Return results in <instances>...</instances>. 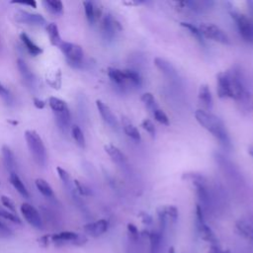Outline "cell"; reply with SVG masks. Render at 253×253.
I'll return each mask as SVG.
<instances>
[{
    "instance_id": "cell-1",
    "label": "cell",
    "mask_w": 253,
    "mask_h": 253,
    "mask_svg": "<svg viewBox=\"0 0 253 253\" xmlns=\"http://www.w3.org/2000/svg\"><path fill=\"white\" fill-rule=\"evenodd\" d=\"M195 118L205 129L211 133L222 148L226 150H230L232 148L229 133L220 118L203 109H198L195 112Z\"/></svg>"
},
{
    "instance_id": "cell-2",
    "label": "cell",
    "mask_w": 253,
    "mask_h": 253,
    "mask_svg": "<svg viewBox=\"0 0 253 253\" xmlns=\"http://www.w3.org/2000/svg\"><path fill=\"white\" fill-rule=\"evenodd\" d=\"M25 138L34 161L39 166L44 167L46 164V151L40 134L34 129H28L25 131Z\"/></svg>"
},
{
    "instance_id": "cell-3",
    "label": "cell",
    "mask_w": 253,
    "mask_h": 253,
    "mask_svg": "<svg viewBox=\"0 0 253 253\" xmlns=\"http://www.w3.org/2000/svg\"><path fill=\"white\" fill-rule=\"evenodd\" d=\"M229 14L243 41L253 44V21L251 18L234 10H231Z\"/></svg>"
},
{
    "instance_id": "cell-4",
    "label": "cell",
    "mask_w": 253,
    "mask_h": 253,
    "mask_svg": "<svg viewBox=\"0 0 253 253\" xmlns=\"http://www.w3.org/2000/svg\"><path fill=\"white\" fill-rule=\"evenodd\" d=\"M48 105L55 115L57 124L60 126L67 127L70 123L71 117L66 102L56 97H49Z\"/></svg>"
},
{
    "instance_id": "cell-5",
    "label": "cell",
    "mask_w": 253,
    "mask_h": 253,
    "mask_svg": "<svg viewBox=\"0 0 253 253\" xmlns=\"http://www.w3.org/2000/svg\"><path fill=\"white\" fill-rule=\"evenodd\" d=\"M196 227L200 234V236L207 241L210 245L218 244L217 238L211 228L206 223L205 216H204V210L198 204L196 207Z\"/></svg>"
},
{
    "instance_id": "cell-6",
    "label": "cell",
    "mask_w": 253,
    "mask_h": 253,
    "mask_svg": "<svg viewBox=\"0 0 253 253\" xmlns=\"http://www.w3.org/2000/svg\"><path fill=\"white\" fill-rule=\"evenodd\" d=\"M203 37L211 39L216 42H219L221 44H229L230 43V39L228 37V35L222 30L220 29L218 26L214 25V24H209V23H205L202 24L199 27Z\"/></svg>"
},
{
    "instance_id": "cell-7",
    "label": "cell",
    "mask_w": 253,
    "mask_h": 253,
    "mask_svg": "<svg viewBox=\"0 0 253 253\" xmlns=\"http://www.w3.org/2000/svg\"><path fill=\"white\" fill-rule=\"evenodd\" d=\"M59 48L70 64L77 66L81 63L83 58V49L79 44L68 42H61Z\"/></svg>"
},
{
    "instance_id": "cell-8",
    "label": "cell",
    "mask_w": 253,
    "mask_h": 253,
    "mask_svg": "<svg viewBox=\"0 0 253 253\" xmlns=\"http://www.w3.org/2000/svg\"><path fill=\"white\" fill-rule=\"evenodd\" d=\"M50 240L55 244H73L76 246H81L87 242V238L84 235L78 234L73 231H61L50 235Z\"/></svg>"
},
{
    "instance_id": "cell-9",
    "label": "cell",
    "mask_w": 253,
    "mask_h": 253,
    "mask_svg": "<svg viewBox=\"0 0 253 253\" xmlns=\"http://www.w3.org/2000/svg\"><path fill=\"white\" fill-rule=\"evenodd\" d=\"M101 30L107 40H113L116 34L123 30L121 23L110 13H106L102 19Z\"/></svg>"
},
{
    "instance_id": "cell-10",
    "label": "cell",
    "mask_w": 253,
    "mask_h": 253,
    "mask_svg": "<svg viewBox=\"0 0 253 253\" xmlns=\"http://www.w3.org/2000/svg\"><path fill=\"white\" fill-rule=\"evenodd\" d=\"M21 212H22L24 218L32 226H34L35 228H38V229H42V217H41L39 211H37V209L34 206H32V205H30L28 203L22 204V206H21Z\"/></svg>"
},
{
    "instance_id": "cell-11",
    "label": "cell",
    "mask_w": 253,
    "mask_h": 253,
    "mask_svg": "<svg viewBox=\"0 0 253 253\" xmlns=\"http://www.w3.org/2000/svg\"><path fill=\"white\" fill-rule=\"evenodd\" d=\"M156 211H157L160 225L163 228L168 222H176V220L178 219L179 211L175 206H172V205L161 206L157 209Z\"/></svg>"
},
{
    "instance_id": "cell-12",
    "label": "cell",
    "mask_w": 253,
    "mask_h": 253,
    "mask_svg": "<svg viewBox=\"0 0 253 253\" xmlns=\"http://www.w3.org/2000/svg\"><path fill=\"white\" fill-rule=\"evenodd\" d=\"M15 20L18 23L31 25V26H43L46 24L45 19L40 15L35 13H30L24 10H18L15 14Z\"/></svg>"
},
{
    "instance_id": "cell-13",
    "label": "cell",
    "mask_w": 253,
    "mask_h": 253,
    "mask_svg": "<svg viewBox=\"0 0 253 253\" xmlns=\"http://www.w3.org/2000/svg\"><path fill=\"white\" fill-rule=\"evenodd\" d=\"M216 92H217V96L221 99L223 98L232 99V92H231L230 81H229L227 70L221 71L216 75Z\"/></svg>"
},
{
    "instance_id": "cell-14",
    "label": "cell",
    "mask_w": 253,
    "mask_h": 253,
    "mask_svg": "<svg viewBox=\"0 0 253 253\" xmlns=\"http://www.w3.org/2000/svg\"><path fill=\"white\" fill-rule=\"evenodd\" d=\"M109 228V221L107 219H99L89 222L83 226L84 232L91 237H99L103 235Z\"/></svg>"
},
{
    "instance_id": "cell-15",
    "label": "cell",
    "mask_w": 253,
    "mask_h": 253,
    "mask_svg": "<svg viewBox=\"0 0 253 253\" xmlns=\"http://www.w3.org/2000/svg\"><path fill=\"white\" fill-rule=\"evenodd\" d=\"M96 106L103 121L112 128L117 129L119 127V122L117 120V117L114 115V113L110 109V107L106 105L104 102H102L101 100L96 101Z\"/></svg>"
},
{
    "instance_id": "cell-16",
    "label": "cell",
    "mask_w": 253,
    "mask_h": 253,
    "mask_svg": "<svg viewBox=\"0 0 253 253\" xmlns=\"http://www.w3.org/2000/svg\"><path fill=\"white\" fill-rule=\"evenodd\" d=\"M154 65L167 77L172 78V79H177L178 78V71L175 68V66L168 61L165 58L162 57H155L154 58Z\"/></svg>"
},
{
    "instance_id": "cell-17",
    "label": "cell",
    "mask_w": 253,
    "mask_h": 253,
    "mask_svg": "<svg viewBox=\"0 0 253 253\" xmlns=\"http://www.w3.org/2000/svg\"><path fill=\"white\" fill-rule=\"evenodd\" d=\"M17 67L20 71V74H21L25 84L31 88L34 87V85L36 83V77H35V74L33 73V71L30 69L29 65L23 59H18Z\"/></svg>"
},
{
    "instance_id": "cell-18",
    "label": "cell",
    "mask_w": 253,
    "mask_h": 253,
    "mask_svg": "<svg viewBox=\"0 0 253 253\" xmlns=\"http://www.w3.org/2000/svg\"><path fill=\"white\" fill-rule=\"evenodd\" d=\"M198 98L201 104L204 106L205 109L211 110L213 106V100L211 96V89L208 84H202L199 87V92H198Z\"/></svg>"
},
{
    "instance_id": "cell-19",
    "label": "cell",
    "mask_w": 253,
    "mask_h": 253,
    "mask_svg": "<svg viewBox=\"0 0 253 253\" xmlns=\"http://www.w3.org/2000/svg\"><path fill=\"white\" fill-rule=\"evenodd\" d=\"M235 228L238 234H240L246 240L253 242V224L246 219H239L235 223Z\"/></svg>"
},
{
    "instance_id": "cell-20",
    "label": "cell",
    "mask_w": 253,
    "mask_h": 253,
    "mask_svg": "<svg viewBox=\"0 0 253 253\" xmlns=\"http://www.w3.org/2000/svg\"><path fill=\"white\" fill-rule=\"evenodd\" d=\"M84 11L86 15V19L90 24H94L95 21L101 17L102 11L101 8H99L96 3L92 1H84L83 2Z\"/></svg>"
},
{
    "instance_id": "cell-21",
    "label": "cell",
    "mask_w": 253,
    "mask_h": 253,
    "mask_svg": "<svg viewBox=\"0 0 253 253\" xmlns=\"http://www.w3.org/2000/svg\"><path fill=\"white\" fill-rule=\"evenodd\" d=\"M105 151L110 156V158L116 162L117 164H125L126 162V155L122 152V150L114 144H106Z\"/></svg>"
},
{
    "instance_id": "cell-22",
    "label": "cell",
    "mask_w": 253,
    "mask_h": 253,
    "mask_svg": "<svg viewBox=\"0 0 253 253\" xmlns=\"http://www.w3.org/2000/svg\"><path fill=\"white\" fill-rule=\"evenodd\" d=\"M2 155H3L4 164L7 168V170L10 173H15L16 168H17V163H16V159H15L14 153L11 150V148L7 145H3L2 146Z\"/></svg>"
},
{
    "instance_id": "cell-23",
    "label": "cell",
    "mask_w": 253,
    "mask_h": 253,
    "mask_svg": "<svg viewBox=\"0 0 253 253\" xmlns=\"http://www.w3.org/2000/svg\"><path fill=\"white\" fill-rule=\"evenodd\" d=\"M107 72H108V76L110 77V79L117 85H123L126 82H127L125 69L122 70V69L115 68V67H109Z\"/></svg>"
},
{
    "instance_id": "cell-24",
    "label": "cell",
    "mask_w": 253,
    "mask_h": 253,
    "mask_svg": "<svg viewBox=\"0 0 253 253\" xmlns=\"http://www.w3.org/2000/svg\"><path fill=\"white\" fill-rule=\"evenodd\" d=\"M9 179H10V182L11 184L13 185V187L24 197V198H29V192H28V189L27 187L25 186V184L23 183V181L21 180V178L18 176V174L15 172V173H10V176H9Z\"/></svg>"
},
{
    "instance_id": "cell-25",
    "label": "cell",
    "mask_w": 253,
    "mask_h": 253,
    "mask_svg": "<svg viewBox=\"0 0 253 253\" xmlns=\"http://www.w3.org/2000/svg\"><path fill=\"white\" fill-rule=\"evenodd\" d=\"M20 39L22 41V42L25 44L26 48L28 49V51L33 54V55H38V54H41L42 52V49L41 46H39L38 44H36L32 40L31 38L25 34V33H22L20 35Z\"/></svg>"
},
{
    "instance_id": "cell-26",
    "label": "cell",
    "mask_w": 253,
    "mask_h": 253,
    "mask_svg": "<svg viewBox=\"0 0 253 253\" xmlns=\"http://www.w3.org/2000/svg\"><path fill=\"white\" fill-rule=\"evenodd\" d=\"M46 33L48 35L50 43L52 45H57L59 46V44L61 43V39H60V35L58 32V27L56 26V24L54 23H49L46 26Z\"/></svg>"
},
{
    "instance_id": "cell-27",
    "label": "cell",
    "mask_w": 253,
    "mask_h": 253,
    "mask_svg": "<svg viewBox=\"0 0 253 253\" xmlns=\"http://www.w3.org/2000/svg\"><path fill=\"white\" fill-rule=\"evenodd\" d=\"M35 183H36L37 189L41 192V194L42 196H44L46 198H53L54 197L52 188L50 187V185L44 179L38 178V179H36Z\"/></svg>"
},
{
    "instance_id": "cell-28",
    "label": "cell",
    "mask_w": 253,
    "mask_h": 253,
    "mask_svg": "<svg viewBox=\"0 0 253 253\" xmlns=\"http://www.w3.org/2000/svg\"><path fill=\"white\" fill-rule=\"evenodd\" d=\"M123 121H124L123 127H124V130H125L126 134L127 136H129L130 138H132L133 140L139 141L140 140V133H139L138 129L136 128V126H134L130 122H128L126 119H124Z\"/></svg>"
},
{
    "instance_id": "cell-29",
    "label": "cell",
    "mask_w": 253,
    "mask_h": 253,
    "mask_svg": "<svg viewBox=\"0 0 253 253\" xmlns=\"http://www.w3.org/2000/svg\"><path fill=\"white\" fill-rule=\"evenodd\" d=\"M140 100H141V102L143 103L144 107H145L149 112H152V113H153V112L158 108V105H157V103H156V100H155L153 94L150 93V92H146V93L142 94Z\"/></svg>"
},
{
    "instance_id": "cell-30",
    "label": "cell",
    "mask_w": 253,
    "mask_h": 253,
    "mask_svg": "<svg viewBox=\"0 0 253 253\" xmlns=\"http://www.w3.org/2000/svg\"><path fill=\"white\" fill-rule=\"evenodd\" d=\"M71 133H72V136H73V139L75 140L76 144L81 147V148H84L85 147V136H84V133L82 131V129L80 128V126L74 125L71 128Z\"/></svg>"
},
{
    "instance_id": "cell-31",
    "label": "cell",
    "mask_w": 253,
    "mask_h": 253,
    "mask_svg": "<svg viewBox=\"0 0 253 253\" xmlns=\"http://www.w3.org/2000/svg\"><path fill=\"white\" fill-rule=\"evenodd\" d=\"M181 26L186 29L194 38H196L200 42H203V40H204V37L200 31V29L198 27H196L194 24H191V23H188V22H182L181 23Z\"/></svg>"
},
{
    "instance_id": "cell-32",
    "label": "cell",
    "mask_w": 253,
    "mask_h": 253,
    "mask_svg": "<svg viewBox=\"0 0 253 253\" xmlns=\"http://www.w3.org/2000/svg\"><path fill=\"white\" fill-rule=\"evenodd\" d=\"M43 4L45 5L46 9L53 14H60L63 10V4L58 0H47L44 1Z\"/></svg>"
},
{
    "instance_id": "cell-33",
    "label": "cell",
    "mask_w": 253,
    "mask_h": 253,
    "mask_svg": "<svg viewBox=\"0 0 253 253\" xmlns=\"http://www.w3.org/2000/svg\"><path fill=\"white\" fill-rule=\"evenodd\" d=\"M125 72H126V80L128 82H130V83H132L134 85H138V86L141 84V81H142L141 76H140V74L136 70L128 68V69H125Z\"/></svg>"
},
{
    "instance_id": "cell-34",
    "label": "cell",
    "mask_w": 253,
    "mask_h": 253,
    "mask_svg": "<svg viewBox=\"0 0 253 253\" xmlns=\"http://www.w3.org/2000/svg\"><path fill=\"white\" fill-rule=\"evenodd\" d=\"M155 121H157L159 124L161 125H164V126H169L170 122H169V119L167 117V115L165 114L164 111H162L161 109L157 108L153 113H152Z\"/></svg>"
},
{
    "instance_id": "cell-35",
    "label": "cell",
    "mask_w": 253,
    "mask_h": 253,
    "mask_svg": "<svg viewBox=\"0 0 253 253\" xmlns=\"http://www.w3.org/2000/svg\"><path fill=\"white\" fill-rule=\"evenodd\" d=\"M0 216L3 217V218H5V219H8V220H10V221H12V222H14V223L22 224L21 218H20L17 214H15L14 212L9 211H7V210H2V209H0Z\"/></svg>"
},
{
    "instance_id": "cell-36",
    "label": "cell",
    "mask_w": 253,
    "mask_h": 253,
    "mask_svg": "<svg viewBox=\"0 0 253 253\" xmlns=\"http://www.w3.org/2000/svg\"><path fill=\"white\" fill-rule=\"evenodd\" d=\"M74 185H75V188H76V190L78 191V193L80 195H82V196H91L92 195V192H91L90 188L87 187L82 182H80L78 180H75Z\"/></svg>"
},
{
    "instance_id": "cell-37",
    "label": "cell",
    "mask_w": 253,
    "mask_h": 253,
    "mask_svg": "<svg viewBox=\"0 0 253 253\" xmlns=\"http://www.w3.org/2000/svg\"><path fill=\"white\" fill-rule=\"evenodd\" d=\"M141 126L144 130H146L150 135L154 136L155 135V132H156V128H155V126L154 124L152 123V121H150L149 119H144L142 122H141Z\"/></svg>"
},
{
    "instance_id": "cell-38",
    "label": "cell",
    "mask_w": 253,
    "mask_h": 253,
    "mask_svg": "<svg viewBox=\"0 0 253 253\" xmlns=\"http://www.w3.org/2000/svg\"><path fill=\"white\" fill-rule=\"evenodd\" d=\"M56 170H57V174H58L60 180L62 181V183L65 186H70L71 185V179H70V176H69L68 172L65 169L61 168V167H57Z\"/></svg>"
},
{
    "instance_id": "cell-39",
    "label": "cell",
    "mask_w": 253,
    "mask_h": 253,
    "mask_svg": "<svg viewBox=\"0 0 253 253\" xmlns=\"http://www.w3.org/2000/svg\"><path fill=\"white\" fill-rule=\"evenodd\" d=\"M1 203L2 205L8 209V211H11L12 212H15L16 211V207H15V204L14 202L12 201L11 198L7 197V196H2L1 197Z\"/></svg>"
},
{
    "instance_id": "cell-40",
    "label": "cell",
    "mask_w": 253,
    "mask_h": 253,
    "mask_svg": "<svg viewBox=\"0 0 253 253\" xmlns=\"http://www.w3.org/2000/svg\"><path fill=\"white\" fill-rule=\"evenodd\" d=\"M127 230H128V233H129V236L131 239L136 240L138 238V230L133 223L127 224Z\"/></svg>"
},
{
    "instance_id": "cell-41",
    "label": "cell",
    "mask_w": 253,
    "mask_h": 253,
    "mask_svg": "<svg viewBox=\"0 0 253 253\" xmlns=\"http://www.w3.org/2000/svg\"><path fill=\"white\" fill-rule=\"evenodd\" d=\"M12 4H19V5H26L32 8H37V2L35 0H15L11 1Z\"/></svg>"
},
{
    "instance_id": "cell-42",
    "label": "cell",
    "mask_w": 253,
    "mask_h": 253,
    "mask_svg": "<svg viewBox=\"0 0 253 253\" xmlns=\"http://www.w3.org/2000/svg\"><path fill=\"white\" fill-rule=\"evenodd\" d=\"M0 96L7 102H9L11 100V95L10 92L6 89V87L0 82Z\"/></svg>"
},
{
    "instance_id": "cell-43",
    "label": "cell",
    "mask_w": 253,
    "mask_h": 253,
    "mask_svg": "<svg viewBox=\"0 0 253 253\" xmlns=\"http://www.w3.org/2000/svg\"><path fill=\"white\" fill-rule=\"evenodd\" d=\"M50 241H51V240H50V235H44V236H42V237H41V238L39 239V244H40L42 247L45 248V247L48 246V244H49Z\"/></svg>"
},
{
    "instance_id": "cell-44",
    "label": "cell",
    "mask_w": 253,
    "mask_h": 253,
    "mask_svg": "<svg viewBox=\"0 0 253 253\" xmlns=\"http://www.w3.org/2000/svg\"><path fill=\"white\" fill-rule=\"evenodd\" d=\"M34 105L37 109H43L45 106V102L39 98H34Z\"/></svg>"
},
{
    "instance_id": "cell-45",
    "label": "cell",
    "mask_w": 253,
    "mask_h": 253,
    "mask_svg": "<svg viewBox=\"0 0 253 253\" xmlns=\"http://www.w3.org/2000/svg\"><path fill=\"white\" fill-rule=\"evenodd\" d=\"M223 251L221 250L219 244H213V245H210L209 248V253H222Z\"/></svg>"
},
{
    "instance_id": "cell-46",
    "label": "cell",
    "mask_w": 253,
    "mask_h": 253,
    "mask_svg": "<svg viewBox=\"0 0 253 253\" xmlns=\"http://www.w3.org/2000/svg\"><path fill=\"white\" fill-rule=\"evenodd\" d=\"M140 216H141L142 221L145 222V223H150V222L152 221L151 216H150L148 213H146V212H141V213H140Z\"/></svg>"
},
{
    "instance_id": "cell-47",
    "label": "cell",
    "mask_w": 253,
    "mask_h": 253,
    "mask_svg": "<svg viewBox=\"0 0 253 253\" xmlns=\"http://www.w3.org/2000/svg\"><path fill=\"white\" fill-rule=\"evenodd\" d=\"M246 4L248 6V11H249V13L251 15V20L253 21V1H247Z\"/></svg>"
},
{
    "instance_id": "cell-48",
    "label": "cell",
    "mask_w": 253,
    "mask_h": 253,
    "mask_svg": "<svg viewBox=\"0 0 253 253\" xmlns=\"http://www.w3.org/2000/svg\"><path fill=\"white\" fill-rule=\"evenodd\" d=\"M248 153H249V155L253 158V145H250V146L248 147Z\"/></svg>"
},
{
    "instance_id": "cell-49",
    "label": "cell",
    "mask_w": 253,
    "mask_h": 253,
    "mask_svg": "<svg viewBox=\"0 0 253 253\" xmlns=\"http://www.w3.org/2000/svg\"><path fill=\"white\" fill-rule=\"evenodd\" d=\"M0 229H2V230H7V227L0 221Z\"/></svg>"
},
{
    "instance_id": "cell-50",
    "label": "cell",
    "mask_w": 253,
    "mask_h": 253,
    "mask_svg": "<svg viewBox=\"0 0 253 253\" xmlns=\"http://www.w3.org/2000/svg\"><path fill=\"white\" fill-rule=\"evenodd\" d=\"M250 103H251V108L253 110V94L251 95V100H250Z\"/></svg>"
},
{
    "instance_id": "cell-51",
    "label": "cell",
    "mask_w": 253,
    "mask_h": 253,
    "mask_svg": "<svg viewBox=\"0 0 253 253\" xmlns=\"http://www.w3.org/2000/svg\"><path fill=\"white\" fill-rule=\"evenodd\" d=\"M222 253H230V252H229V251H227V250H226V251H223V252H222Z\"/></svg>"
}]
</instances>
